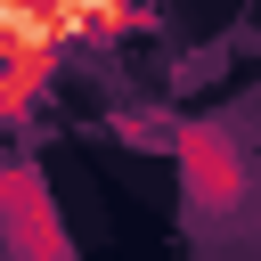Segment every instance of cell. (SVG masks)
<instances>
[{"mask_svg":"<svg viewBox=\"0 0 261 261\" xmlns=\"http://www.w3.org/2000/svg\"><path fill=\"white\" fill-rule=\"evenodd\" d=\"M0 237H8L16 261H73L65 220H57V204L41 196V171H33V163H0Z\"/></svg>","mask_w":261,"mask_h":261,"instance_id":"obj_1","label":"cell"},{"mask_svg":"<svg viewBox=\"0 0 261 261\" xmlns=\"http://www.w3.org/2000/svg\"><path fill=\"white\" fill-rule=\"evenodd\" d=\"M171 155H179V179H188V204L196 212H228L237 196H245V155L220 139V130H179L171 139Z\"/></svg>","mask_w":261,"mask_h":261,"instance_id":"obj_2","label":"cell"},{"mask_svg":"<svg viewBox=\"0 0 261 261\" xmlns=\"http://www.w3.org/2000/svg\"><path fill=\"white\" fill-rule=\"evenodd\" d=\"M49 65H57L49 49H0V130L49 90Z\"/></svg>","mask_w":261,"mask_h":261,"instance_id":"obj_3","label":"cell"},{"mask_svg":"<svg viewBox=\"0 0 261 261\" xmlns=\"http://www.w3.org/2000/svg\"><path fill=\"white\" fill-rule=\"evenodd\" d=\"M73 8H82V33L90 41H122V33H147L155 24L147 0H73Z\"/></svg>","mask_w":261,"mask_h":261,"instance_id":"obj_4","label":"cell"}]
</instances>
